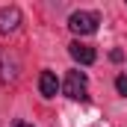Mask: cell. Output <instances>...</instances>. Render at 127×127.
I'll return each instance as SVG.
<instances>
[{
  "label": "cell",
  "mask_w": 127,
  "mask_h": 127,
  "mask_svg": "<svg viewBox=\"0 0 127 127\" xmlns=\"http://www.w3.org/2000/svg\"><path fill=\"white\" fill-rule=\"evenodd\" d=\"M18 74H21L18 56H12L9 50H0V83H15Z\"/></svg>",
  "instance_id": "obj_3"
},
{
  "label": "cell",
  "mask_w": 127,
  "mask_h": 127,
  "mask_svg": "<svg viewBox=\"0 0 127 127\" xmlns=\"http://www.w3.org/2000/svg\"><path fill=\"white\" fill-rule=\"evenodd\" d=\"M115 89H118V95L127 97V74H118L115 77Z\"/></svg>",
  "instance_id": "obj_7"
},
{
  "label": "cell",
  "mask_w": 127,
  "mask_h": 127,
  "mask_svg": "<svg viewBox=\"0 0 127 127\" xmlns=\"http://www.w3.org/2000/svg\"><path fill=\"white\" fill-rule=\"evenodd\" d=\"M38 92H41L44 97H56V92H59V80H56L53 71H41V77H38Z\"/></svg>",
  "instance_id": "obj_6"
},
{
  "label": "cell",
  "mask_w": 127,
  "mask_h": 127,
  "mask_svg": "<svg viewBox=\"0 0 127 127\" xmlns=\"http://www.w3.org/2000/svg\"><path fill=\"white\" fill-rule=\"evenodd\" d=\"M62 92H65V97H71V100H86V97H89V83H86V74H83V71H68Z\"/></svg>",
  "instance_id": "obj_1"
},
{
  "label": "cell",
  "mask_w": 127,
  "mask_h": 127,
  "mask_svg": "<svg viewBox=\"0 0 127 127\" xmlns=\"http://www.w3.org/2000/svg\"><path fill=\"white\" fill-rule=\"evenodd\" d=\"M68 50H71V56H74L80 65H92V62L97 59V53L89 47V44H83V41H71V44H68Z\"/></svg>",
  "instance_id": "obj_5"
},
{
  "label": "cell",
  "mask_w": 127,
  "mask_h": 127,
  "mask_svg": "<svg viewBox=\"0 0 127 127\" xmlns=\"http://www.w3.org/2000/svg\"><path fill=\"white\" fill-rule=\"evenodd\" d=\"M97 24H100L97 12H74V15L68 18V27L77 32V35H92V32L97 30Z\"/></svg>",
  "instance_id": "obj_2"
},
{
  "label": "cell",
  "mask_w": 127,
  "mask_h": 127,
  "mask_svg": "<svg viewBox=\"0 0 127 127\" xmlns=\"http://www.w3.org/2000/svg\"><path fill=\"white\" fill-rule=\"evenodd\" d=\"M12 127H32L30 121H21V118H18V121H12Z\"/></svg>",
  "instance_id": "obj_8"
},
{
  "label": "cell",
  "mask_w": 127,
  "mask_h": 127,
  "mask_svg": "<svg viewBox=\"0 0 127 127\" xmlns=\"http://www.w3.org/2000/svg\"><path fill=\"white\" fill-rule=\"evenodd\" d=\"M18 27H21V9L18 6L0 9V32H15Z\"/></svg>",
  "instance_id": "obj_4"
}]
</instances>
